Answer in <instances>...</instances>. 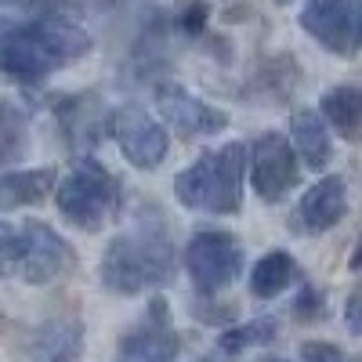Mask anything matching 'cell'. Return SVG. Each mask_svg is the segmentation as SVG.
Wrapping results in <instances>:
<instances>
[{
	"mask_svg": "<svg viewBox=\"0 0 362 362\" xmlns=\"http://www.w3.org/2000/svg\"><path fill=\"white\" fill-rule=\"evenodd\" d=\"M87 51L90 37L58 11H47L37 22L0 25V62L18 80H44Z\"/></svg>",
	"mask_w": 362,
	"mask_h": 362,
	"instance_id": "cell-1",
	"label": "cell"
},
{
	"mask_svg": "<svg viewBox=\"0 0 362 362\" xmlns=\"http://www.w3.org/2000/svg\"><path fill=\"white\" fill-rule=\"evenodd\" d=\"M102 286L112 293H141V290H156L170 283L174 276V250H170V235L156 214H148L138 221L131 232L116 235L102 254Z\"/></svg>",
	"mask_w": 362,
	"mask_h": 362,
	"instance_id": "cell-2",
	"label": "cell"
},
{
	"mask_svg": "<svg viewBox=\"0 0 362 362\" xmlns=\"http://www.w3.org/2000/svg\"><path fill=\"white\" fill-rule=\"evenodd\" d=\"M243 174L247 145L228 141L181 170L174 177V196L192 210H206V214H235L243 203Z\"/></svg>",
	"mask_w": 362,
	"mask_h": 362,
	"instance_id": "cell-3",
	"label": "cell"
},
{
	"mask_svg": "<svg viewBox=\"0 0 362 362\" xmlns=\"http://www.w3.org/2000/svg\"><path fill=\"white\" fill-rule=\"evenodd\" d=\"M116 196H119L116 177L95 160H80L54 189L58 214L83 232H98L109 221Z\"/></svg>",
	"mask_w": 362,
	"mask_h": 362,
	"instance_id": "cell-4",
	"label": "cell"
},
{
	"mask_svg": "<svg viewBox=\"0 0 362 362\" xmlns=\"http://www.w3.org/2000/svg\"><path fill=\"white\" fill-rule=\"evenodd\" d=\"M300 29L326 51L351 58L362 51V0H308Z\"/></svg>",
	"mask_w": 362,
	"mask_h": 362,
	"instance_id": "cell-5",
	"label": "cell"
},
{
	"mask_svg": "<svg viewBox=\"0 0 362 362\" xmlns=\"http://www.w3.org/2000/svg\"><path fill=\"white\" fill-rule=\"evenodd\" d=\"M185 268L199 293H218L243 272V247L228 232H196L185 247Z\"/></svg>",
	"mask_w": 362,
	"mask_h": 362,
	"instance_id": "cell-6",
	"label": "cell"
},
{
	"mask_svg": "<svg viewBox=\"0 0 362 362\" xmlns=\"http://www.w3.org/2000/svg\"><path fill=\"white\" fill-rule=\"evenodd\" d=\"M109 134L116 138V145H119V153L127 156V163H134L141 170H156L170 153L167 131L141 105H119L109 119Z\"/></svg>",
	"mask_w": 362,
	"mask_h": 362,
	"instance_id": "cell-7",
	"label": "cell"
},
{
	"mask_svg": "<svg viewBox=\"0 0 362 362\" xmlns=\"http://www.w3.org/2000/svg\"><path fill=\"white\" fill-rule=\"evenodd\" d=\"M76 264L73 247L44 221H25L22 225V257H18V276L25 283H54L58 276Z\"/></svg>",
	"mask_w": 362,
	"mask_h": 362,
	"instance_id": "cell-8",
	"label": "cell"
},
{
	"mask_svg": "<svg viewBox=\"0 0 362 362\" xmlns=\"http://www.w3.org/2000/svg\"><path fill=\"white\" fill-rule=\"evenodd\" d=\"M250 185L264 203H279L297 185V148L283 134H261L250 148Z\"/></svg>",
	"mask_w": 362,
	"mask_h": 362,
	"instance_id": "cell-9",
	"label": "cell"
},
{
	"mask_svg": "<svg viewBox=\"0 0 362 362\" xmlns=\"http://www.w3.org/2000/svg\"><path fill=\"white\" fill-rule=\"evenodd\" d=\"M177 348H181V341L170 326L167 300L156 297L153 305H148L145 319L119 341V358L124 362H170L177 355Z\"/></svg>",
	"mask_w": 362,
	"mask_h": 362,
	"instance_id": "cell-10",
	"label": "cell"
},
{
	"mask_svg": "<svg viewBox=\"0 0 362 362\" xmlns=\"http://www.w3.org/2000/svg\"><path fill=\"white\" fill-rule=\"evenodd\" d=\"M156 109L181 138H206V134H218L228 124V116L221 109H210L206 102H199L196 95H189L177 83L156 87Z\"/></svg>",
	"mask_w": 362,
	"mask_h": 362,
	"instance_id": "cell-11",
	"label": "cell"
},
{
	"mask_svg": "<svg viewBox=\"0 0 362 362\" xmlns=\"http://www.w3.org/2000/svg\"><path fill=\"white\" fill-rule=\"evenodd\" d=\"M348 214V189L341 177H322L305 192V199L297 203L293 228L305 235H322L329 232L341 218Z\"/></svg>",
	"mask_w": 362,
	"mask_h": 362,
	"instance_id": "cell-12",
	"label": "cell"
},
{
	"mask_svg": "<svg viewBox=\"0 0 362 362\" xmlns=\"http://www.w3.org/2000/svg\"><path fill=\"white\" fill-rule=\"evenodd\" d=\"M54 116H58V127H62L66 141L73 148H83V153H87V148H95L98 138H102L105 102L95 95V90H83V95H73L66 102H58Z\"/></svg>",
	"mask_w": 362,
	"mask_h": 362,
	"instance_id": "cell-13",
	"label": "cell"
},
{
	"mask_svg": "<svg viewBox=\"0 0 362 362\" xmlns=\"http://www.w3.org/2000/svg\"><path fill=\"white\" fill-rule=\"evenodd\" d=\"M83 355V322L80 319H47L33 341H29V362H76Z\"/></svg>",
	"mask_w": 362,
	"mask_h": 362,
	"instance_id": "cell-14",
	"label": "cell"
},
{
	"mask_svg": "<svg viewBox=\"0 0 362 362\" xmlns=\"http://www.w3.org/2000/svg\"><path fill=\"white\" fill-rule=\"evenodd\" d=\"M290 138H293V148L297 156L305 160V167L312 170H322L329 163V131H326V119L312 109H300L293 112L290 119Z\"/></svg>",
	"mask_w": 362,
	"mask_h": 362,
	"instance_id": "cell-15",
	"label": "cell"
},
{
	"mask_svg": "<svg viewBox=\"0 0 362 362\" xmlns=\"http://www.w3.org/2000/svg\"><path fill=\"white\" fill-rule=\"evenodd\" d=\"M54 189V170H15L0 177V210H15V206H29L40 203L47 192Z\"/></svg>",
	"mask_w": 362,
	"mask_h": 362,
	"instance_id": "cell-16",
	"label": "cell"
},
{
	"mask_svg": "<svg viewBox=\"0 0 362 362\" xmlns=\"http://www.w3.org/2000/svg\"><path fill=\"white\" fill-rule=\"evenodd\" d=\"M293 276H297L293 257L286 250H272L250 272V293L254 297H276V293H283L293 283Z\"/></svg>",
	"mask_w": 362,
	"mask_h": 362,
	"instance_id": "cell-17",
	"label": "cell"
},
{
	"mask_svg": "<svg viewBox=\"0 0 362 362\" xmlns=\"http://www.w3.org/2000/svg\"><path fill=\"white\" fill-rule=\"evenodd\" d=\"M319 109L341 134H355L362 127V90L358 87H329Z\"/></svg>",
	"mask_w": 362,
	"mask_h": 362,
	"instance_id": "cell-18",
	"label": "cell"
},
{
	"mask_svg": "<svg viewBox=\"0 0 362 362\" xmlns=\"http://www.w3.org/2000/svg\"><path fill=\"white\" fill-rule=\"evenodd\" d=\"M279 337V322L276 319H254L247 326H232L225 329V334L218 337V348L225 355H239V351H247V348H257V344H268V341H276Z\"/></svg>",
	"mask_w": 362,
	"mask_h": 362,
	"instance_id": "cell-19",
	"label": "cell"
},
{
	"mask_svg": "<svg viewBox=\"0 0 362 362\" xmlns=\"http://www.w3.org/2000/svg\"><path fill=\"white\" fill-rule=\"evenodd\" d=\"M29 148V127H25V116L15 105L0 102V167L15 163L18 156H25Z\"/></svg>",
	"mask_w": 362,
	"mask_h": 362,
	"instance_id": "cell-20",
	"label": "cell"
},
{
	"mask_svg": "<svg viewBox=\"0 0 362 362\" xmlns=\"http://www.w3.org/2000/svg\"><path fill=\"white\" fill-rule=\"evenodd\" d=\"M22 257V232H15L11 225H0V272H11L18 268Z\"/></svg>",
	"mask_w": 362,
	"mask_h": 362,
	"instance_id": "cell-21",
	"label": "cell"
},
{
	"mask_svg": "<svg viewBox=\"0 0 362 362\" xmlns=\"http://www.w3.org/2000/svg\"><path fill=\"white\" fill-rule=\"evenodd\" d=\"M300 358L305 362H344V351L326 341H305L300 344Z\"/></svg>",
	"mask_w": 362,
	"mask_h": 362,
	"instance_id": "cell-22",
	"label": "cell"
},
{
	"mask_svg": "<svg viewBox=\"0 0 362 362\" xmlns=\"http://www.w3.org/2000/svg\"><path fill=\"white\" fill-rule=\"evenodd\" d=\"M293 315L305 319V322L319 319V315H322V293L312 290V286H305V290H300V297L293 300Z\"/></svg>",
	"mask_w": 362,
	"mask_h": 362,
	"instance_id": "cell-23",
	"label": "cell"
},
{
	"mask_svg": "<svg viewBox=\"0 0 362 362\" xmlns=\"http://www.w3.org/2000/svg\"><path fill=\"white\" fill-rule=\"evenodd\" d=\"M206 25V4L203 0H192V4L185 8V15H181V29H185L189 37H199Z\"/></svg>",
	"mask_w": 362,
	"mask_h": 362,
	"instance_id": "cell-24",
	"label": "cell"
},
{
	"mask_svg": "<svg viewBox=\"0 0 362 362\" xmlns=\"http://www.w3.org/2000/svg\"><path fill=\"white\" fill-rule=\"evenodd\" d=\"M344 322H348L351 334L362 337V290H355V293L348 297V305H344Z\"/></svg>",
	"mask_w": 362,
	"mask_h": 362,
	"instance_id": "cell-25",
	"label": "cell"
},
{
	"mask_svg": "<svg viewBox=\"0 0 362 362\" xmlns=\"http://www.w3.org/2000/svg\"><path fill=\"white\" fill-rule=\"evenodd\" d=\"M348 264H351L355 272H362V239H358V247L351 250V261H348Z\"/></svg>",
	"mask_w": 362,
	"mask_h": 362,
	"instance_id": "cell-26",
	"label": "cell"
},
{
	"mask_svg": "<svg viewBox=\"0 0 362 362\" xmlns=\"http://www.w3.org/2000/svg\"><path fill=\"white\" fill-rule=\"evenodd\" d=\"M0 4H25V0H0Z\"/></svg>",
	"mask_w": 362,
	"mask_h": 362,
	"instance_id": "cell-27",
	"label": "cell"
},
{
	"mask_svg": "<svg viewBox=\"0 0 362 362\" xmlns=\"http://www.w3.org/2000/svg\"><path fill=\"white\" fill-rule=\"evenodd\" d=\"M261 362H286V358H261Z\"/></svg>",
	"mask_w": 362,
	"mask_h": 362,
	"instance_id": "cell-28",
	"label": "cell"
},
{
	"mask_svg": "<svg viewBox=\"0 0 362 362\" xmlns=\"http://www.w3.org/2000/svg\"><path fill=\"white\" fill-rule=\"evenodd\" d=\"M203 362H218V355H210V358H203Z\"/></svg>",
	"mask_w": 362,
	"mask_h": 362,
	"instance_id": "cell-29",
	"label": "cell"
},
{
	"mask_svg": "<svg viewBox=\"0 0 362 362\" xmlns=\"http://www.w3.org/2000/svg\"><path fill=\"white\" fill-rule=\"evenodd\" d=\"M276 4H293V0H276Z\"/></svg>",
	"mask_w": 362,
	"mask_h": 362,
	"instance_id": "cell-30",
	"label": "cell"
},
{
	"mask_svg": "<svg viewBox=\"0 0 362 362\" xmlns=\"http://www.w3.org/2000/svg\"><path fill=\"white\" fill-rule=\"evenodd\" d=\"M105 4H116V0H105Z\"/></svg>",
	"mask_w": 362,
	"mask_h": 362,
	"instance_id": "cell-31",
	"label": "cell"
},
{
	"mask_svg": "<svg viewBox=\"0 0 362 362\" xmlns=\"http://www.w3.org/2000/svg\"><path fill=\"white\" fill-rule=\"evenodd\" d=\"M119 362H124V358H119Z\"/></svg>",
	"mask_w": 362,
	"mask_h": 362,
	"instance_id": "cell-32",
	"label": "cell"
}]
</instances>
